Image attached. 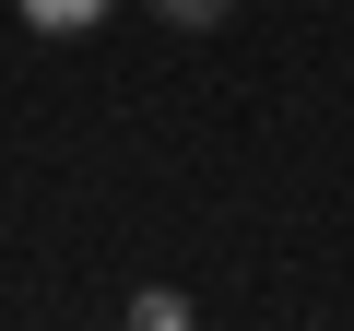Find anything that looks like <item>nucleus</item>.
Instances as JSON below:
<instances>
[{
	"instance_id": "1",
	"label": "nucleus",
	"mask_w": 354,
	"mask_h": 331,
	"mask_svg": "<svg viewBox=\"0 0 354 331\" xmlns=\"http://www.w3.org/2000/svg\"><path fill=\"white\" fill-rule=\"evenodd\" d=\"M106 12H118V0H24V24H36V36H95Z\"/></svg>"
},
{
	"instance_id": "2",
	"label": "nucleus",
	"mask_w": 354,
	"mask_h": 331,
	"mask_svg": "<svg viewBox=\"0 0 354 331\" xmlns=\"http://www.w3.org/2000/svg\"><path fill=\"white\" fill-rule=\"evenodd\" d=\"M130 331H189V296H177V284H142L130 296Z\"/></svg>"
},
{
	"instance_id": "3",
	"label": "nucleus",
	"mask_w": 354,
	"mask_h": 331,
	"mask_svg": "<svg viewBox=\"0 0 354 331\" xmlns=\"http://www.w3.org/2000/svg\"><path fill=\"white\" fill-rule=\"evenodd\" d=\"M142 12H165V24H177V36H213V24H225V12H236V0H142Z\"/></svg>"
}]
</instances>
